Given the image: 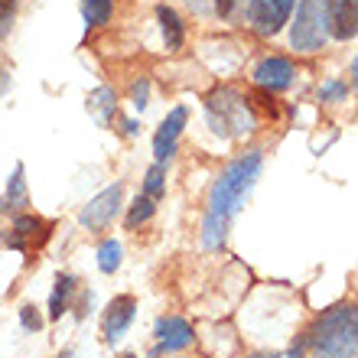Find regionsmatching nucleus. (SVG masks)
Returning <instances> with one entry per match:
<instances>
[{
    "instance_id": "nucleus-1",
    "label": "nucleus",
    "mask_w": 358,
    "mask_h": 358,
    "mask_svg": "<svg viewBox=\"0 0 358 358\" xmlns=\"http://www.w3.org/2000/svg\"><path fill=\"white\" fill-rule=\"evenodd\" d=\"M261 153H248L241 160H235L228 166L222 176H218L215 189H212V199H208V212H206V225H202V245L208 251H215L222 248L225 241V231L231 225V218H235L238 206H241V199L251 186H255V179L261 176Z\"/></svg>"
},
{
    "instance_id": "nucleus-2",
    "label": "nucleus",
    "mask_w": 358,
    "mask_h": 358,
    "mask_svg": "<svg viewBox=\"0 0 358 358\" xmlns=\"http://www.w3.org/2000/svg\"><path fill=\"white\" fill-rule=\"evenodd\" d=\"M310 345L316 358H358V310L352 303L326 310L313 326Z\"/></svg>"
},
{
    "instance_id": "nucleus-3",
    "label": "nucleus",
    "mask_w": 358,
    "mask_h": 358,
    "mask_svg": "<svg viewBox=\"0 0 358 358\" xmlns=\"http://www.w3.org/2000/svg\"><path fill=\"white\" fill-rule=\"evenodd\" d=\"M208 108V121L215 127V134H225V137H245L257 127L255 114L248 108V101L231 88H218L206 98Z\"/></svg>"
},
{
    "instance_id": "nucleus-4",
    "label": "nucleus",
    "mask_w": 358,
    "mask_h": 358,
    "mask_svg": "<svg viewBox=\"0 0 358 358\" xmlns=\"http://www.w3.org/2000/svg\"><path fill=\"white\" fill-rule=\"evenodd\" d=\"M290 43L293 49H303V52L322 49V43H326V10H322V0H300Z\"/></svg>"
},
{
    "instance_id": "nucleus-5",
    "label": "nucleus",
    "mask_w": 358,
    "mask_h": 358,
    "mask_svg": "<svg viewBox=\"0 0 358 358\" xmlns=\"http://www.w3.org/2000/svg\"><path fill=\"white\" fill-rule=\"evenodd\" d=\"M293 3H296V0H251L248 20H251V27H255L257 33L273 36V33H280L283 23L290 20Z\"/></svg>"
},
{
    "instance_id": "nucleus-6",
    "label": "nucleus",
    "mask_w": 358,
    "mask_h": 358,
    "mask_svg": "<svg viewBox=\"0 0 358 358\" xmlns=\"http://www.w3.org/2000/svg\"><path fill=\"white\" fill-rule=\"evenodd\" d=\"M49 231H52V222H46V218L20 215L13 231H10V238H7V245L23 251V255H36L39 248L49 241Z\"/></svg>"
},
{
    "instance_id": "nucleus-7",
    "label": "nucleus",
    "mask_w": 358,
    "mask_h": 358,
    "mask_svg": "<svg viewBox=\"0 0 358 358\" xmlns=\"http://www.w3.org/2000/svg\"><path fill=\"white\" fill-rule=\"evenodd\" d=\"M326 10V33H332L336 39H352L358 23V7L355 0H322Z\"/></svg>"
},
{
    "instance_id": "nucleus-8",
    "label": "nucleus",
    "mask_w": 358,
    "mask_h": 358,
    "mask_svg": "<svg viewBox=\"0 0 358 358\" xmlns=\"http://www.w3.org/2000/svg\"><path fill=\"white\" fill-rule=\"evenodd\" d=\"M117 206H121V186L104 189L101 196H94L92 202L82 208V225H85L88 231H98V228H104L117 215Z\"/></svg>"
},
{
    "instance_id": "nucleus-9",
    "label": "nucleus",
    "mask_w": 358,
    "mask_h": 358,
    "mask_svg": "<svg viewBox=\"0 0 358 358\" xmlns=\"http://www.w3.org/2000/svg\"><path fill=\"white\" fill-rule=\"evenodd\" d=\"M186 108H173L170 117L160 124V131H157V137H153V157H157V163L170 160L173 153H176V141L179 134H182V127H186Z\"/></svg>"
},
{
    "instance_id": "nucleus-10",
    "label": "nucleus",
    "mask_w": 358,
    "mask_h": 358,
    "mask_svg": "<svg viewBox=\"0 0 358 358\" xmlns=\"http://www.w3.org/2000/svg\"><path fill=\"white\" fill-rule=\"evenodd\" d=\"M134 313H137V300L134 296H114L108 313H104V342H117L131 326Z\"/></svg>"
},
{
    "instance_id": "nucleus-11",
    "label": "nucleus",
    "mask_w": 358,
    "mask_h": 358,
    "mask_svg": "<svg viewBox=\"0 0 358 358\" xmlns=\"http://www.w3.org/2000/svg\"><path fill=\"white\" fill-rule=\"evenodd\" d=\"M293 76H296V72H293L290 62H287V59H277V56L264 59V62L255 69V82L261 88H271V92H283V88H290Z\"/></svg>"
},
{
    "instance_id": "nucleus-12",
    "label": "nucleus",
    "mask_w": 358,
    "mask_h": 358,
    "mask_svg": "<svg viewBox=\"0 0 358 358\" xmlns=\"http://www.w3.org/2000/svg\"><path fill=\"white\" fill-rule=\"evenodd\" d=\"M157 336H160V345L166 352L186 349L189 342H192V329H189V322L186 320H176V316L157 322Z\"/></svg>"
},
{
    "instance_id": "nucleus-13",
    "label": "nucleus",
    "mask_w": 358,
    "mask_h": 358,
    "mask_svg": "<svg viewBox=\"0 0 358 358\" xmlns=\"http://www.w3.org/2000/svg\"><path fill=\"white\" fill-rule=\"evenodd\" d=\"M29 206V192H27V179H23V163H17V170L10 176L7 196H3V208L7 212H20V208Z\"/></svg>"
},
{
    "instance_id": "nucleus-14",
    "label": "nucleus",
    "mask_w": 358,
    "mask_h": 358,
    "mask_svg": "<svg viewBox=\"0 0 358 358\" xmlns=\"http://www.w3.org/2000/svg\"><path fill=\"white\" fill-rule=\"evenodd\" d=\"M72 293H76V277L62 273V277L56 280L52 300H49V316H52V320H59V316H62V313L69 310V300H72Z\"/></svg>"
},
{
    "instance_id": "nucleus-15",
    "label": "nucleus",
    "mask_w": 358,
    "mask_h": 358,
    "mask_svg": "<svg viewBox=\"0 0 358 358\" xmlns=\"http://www.w3.org/2000/svg\"><path fill=\"white\" fill-rule=\"evenodd\" d=\"M157 17L163 23V39H166V49H179L182 46V20L173 7H160L157 10Z\"/></svg>"
},
{
    "instance_id": "nucleus-16",
    "label": "nucleus",
    "mask_w": 358,
    "mask_h": 358,
    "mask_svg": "<svg viewBox=\"0 0 358 358\" xmlns=\"http://www.w3.org/2000/svg\"><path fill=\"white\" fill-rule=\"evenodd\" d=\"M88 111L94 114L98 124H108L114 114V92L111 88H98V92L88 94Z\"/></svg>"
},
{
    "instance_id": "nucleus-17",
    "label": "nucleus",
    "mask_w": 358,
    "mask_h": 358,
    "mask_svg": "<svg viewBox=\"0 0 358 358\" xmlns=\"http://www.w3.org/2000/svg\"><path fill=\"white\" fill-rule=\"evenodd\" d=\"M111 3L114 0H82V17L88 27H101L111 17Z\"/></svg>"
},
{
    "instance_id": "nucleus-18",
    "label": "nucleus",
    "mask_w": 358,
    "mask_h": 358,
    "mask_svg": "<svg viewBox=\"0 0 358 358\" xmlns=\"http://www.w3.org/2000/svg\"><path fill=\"white\" fill-rule=\"evenodd\" d=\"M98 267H101L104 273H114L121 267V245H117V241H104L101 245V251H98Z\"/></svg>"
},
{
    "instance_id": "nucleus-19",
    "label": "nucleus",
    "mask_w": 358,
    "mask_h": 358,
    "mask_svg": "<svg viewBox=\"0 0 358 358\" xmlns=\"http://www.w3.org/2000/svg\"><path fill=\"white\" fill-rule=\"evenodd\" d=\"M153 215V199H137L134 202V208H131V215H127V228H137L141 222H147V218Z\"/></svg>"
},
{
    "instance_id": "nucleus-20",
    "label": "nucleus",
    "mask_w": 358,
    "mask_h": 358,
    "mask_svg": "<svg viewBox=\"0 0 358 358\" xmlns=\"http://www.w3.org/2000/svg\"><path fill=\"white\" fill-rule=\"evenodd\" d=\"M13 13H17V0H0V39L13 27Z\"/></svg>"
},
{
    "instance_id": "nucleus-21",
    "label": "nucleus",
    "mask_w": 358,
    "mask_h": 358,
    "mask_svg": "<svg viewBox=\"0 0 358 358\" xmlns=\"http://www.w3.org/2000/svg\"><path fill=\"white\" fill-rule=\"evenodd\" d=\"M143 189H147V199H157L163 192V166H160V163L147 173V186H143Z\"/></svg>"
},
{
    "instance_id": "nucleus-22",
    "label": "nucleus",
    "mask_w": 358,
    "mask_h": 358,
    "mask_svg": "<svg viewBox=\"0 0 358 358\" xmlns=\"http://www.w3.org/2000/svg\"><path fill=\"white\" fill-rule=\"evenodd\" d=\"M20 320H23V326H27L29 332H39V329H43V320L36 316V310H33V306H23V310H20Z\"/></svg>"
},
{
    "instance_id": "nucleus-23",
    "label": "nucleus",
    "mask_w": 358,
    "mask_h": 358,
    "mask_svg": "<svg viewBox=\"0 0 358 358\" xmlns=\"http://www.w3.org/2000/svg\"><path fill=\"white\" fill-rule=\"evenodd\" d=\"M212 3H215V13H218V17H231V13H235V10L241 7L245 0H212Z\"/></svg>"
},
{
    "instance_id": "nucleus-24",
    "label": "nucleus",
    "mask_w": 358,
    "mask_h": 358,
    "mask_svg": "<svg viewBox=\"0 0 358 358\" xmlns=\"http://www.w3.org/2000/svg\"><path fill=\"white\" fill-rule=\"evenodd\" d=\"M147 92H150V85H147V82H137V85H134V108H137V111H143V108H147Z\"/></svg>"
},
{
    "instance_id": "nucleus-25",
    "label": "nucleus",
    "mask_w": 358,
    "mask_h": 358,
    "mask_svg": "<svg viewBox=\"0 0 358 358\" xmlns=\"http://www.w3.org/2000/svg\"><path fill=\"white\" fill-rule=\"evenodd\" d=\"M342 94H345V85H326L320 92V98L326 101V98H342Z\"/></svg>"
},
{
    "instance_id": "nucleus-26",
    "label": "nucleus",
    "mask_w": 358,
    "mask_h": 358,
    "mask_svg": "<svg viewBox=\"0 0 358 358\" xmlns=\"http://www.w3.org/2000/svg\"><path fill=\"white\" fill-rule=\"evenodd\" d=\"M7 88H10V76H7V72H0V94L7 92Z\"/></svg>"
},
{
    "instance_id": "nucleus-27",
    "label": "nucleus",
    "mask_w": 358,
    "mask_h": 358,
    "mask_svg": "<svg viewBox=\"0 0 358 358\" xmlns=\"http://www.w3.org/2000/svg\"><path fill=\"white\" fill-rule=\"evenodd\" d=\"M251 358H273V355H267V352H261V355H251Z\"/></svg>"
},
{
    "instance_id": "nucleus-28",
    "label": "nucleus",
    "mask_w": 358,
    "mask_h": 358,
    "mask_svg": "<svg viewBox=\"0 0 358 358\" xmlns=\"http://www.w3.org/2000/svg\"><path fill=\"white\" fill-rule=\"evenodd\" d=\"M287 358H300V349H296V352H290V355H287Z\"/></svg>"
},
{
    "instance_id": "nucleus-29",
    "label": "nucleus",
    "mask_w": 358,
    "mask_h": 358,
    "mask_svg": "<svg viewBox=\"0 0 358 358\" xmlns=\"http://www.w3.org/2000/svg\"><path fill=\"white\" fill-rule=\"evenodd\" d=\"M117 358H137V355H131V352H127V355H117Z\"/></svg>"
}]
</instances>
